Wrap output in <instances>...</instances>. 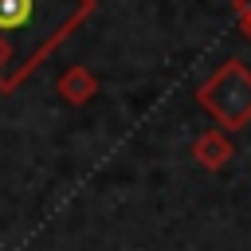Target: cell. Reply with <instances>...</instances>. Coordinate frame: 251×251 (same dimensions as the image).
<instances>
[{"label": "cell", "mask_w": 251, "mask_h": 251, "mask_svg": "<svg viewBox=\"0 0 251 251\" xmlns=\"http://www.w3.org/2000/svg\"><path fill=\"white\" fill-rule=\"evenodd\" d=\"M239 31H243V39L251 43V20H243V24H239Z\"/></svg>", "instance_id": "cell-6"}, {"label": "cell", "mask_w": 251, "mask_h": 251, "mask_svg": "<svg viewBox=\"0 0 251 251\" xmlns=\"http://www.w3.org/2000/svg\"><path fill=\"white\" fill-rule=\"evenodd\" d=\"M90 16L94 0H0V43L8 51L0 94L24 86L35 67Z\"/></svg>", "instance_id": "cell-1"}, {"label": "cell", "mask_w": 251, "mask_h": 251, "mask_svg": "<svg viewBox=\"0 0 251 251\" xmlns=\"http://www.w3.org/2000/svg\"><path fill=\"white\" fill-rule=\"evenodd\" d=\"M4 63H8V51H4V43H0V75H4Z\"/></svg>", "instance_id": "cell-7"}, {"label": "cell", "mask_w": 251, "mask_h": 251, "mask_svg": "<svg viewBox=\"0 0 251 251\" xmlns=\"http://www.w3.org/2000/svg\"><path fill=\"white\" fill-rule=\"evenodd\" d=\"M200 110L216 118L220 129H243L251 126V67L239 59L220 63L200 86H196Z\"/></svg>", "instance_id": "cell-2"}, {"label": "cell", "mask_w": 251, "mask_h": 251, "mask_svg": "<svg viewBox=\"0 0 251 251\" xmlns=\"http://www.w3.org/2000/svg\"><path fill=\"white\" fill-rule=\"evenodd\" d=\"M231 153H235V145H231V137H227V129H204L196 141H192V161L204 169V173H220L227 161H231Z\"/></svg>", "instance_id": "cell-3"}, {"label": "cell", "mask_w": 251, "mask_h": 251, "mask_svg": "<svg viewBox=\"0 0 251 251\" xmlns=\"http://www.w3.org/2000/svg\"><path fill=\"white\" fill-rule=\"evenodd\" d=\"M98 75L90 67H67L59 78H55V94L67 102V106H86L98 98Z\"/></svg>", "instance_id": "cell-4"}, {"label": "cell", "mask_w": 251, "mask_h": 251, "mask_svg": "<svg viewBox=\"0 0 251 251\" xmlns=\"http://www.w3.org/2000/svg\"><path fill=\"white\" fill-rule=\"evenodd\" d=\"M231 16L243 24V20H251V0H231Z\"/></svg>", "instance_id": "cell-5"}]
</instances>
